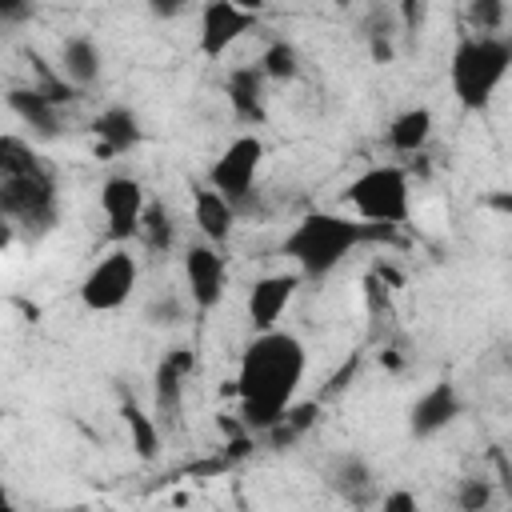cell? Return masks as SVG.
Returning a JSON list of instances; mask_svg holds the SVG:
<instances>
[{"instance_id": "cell-1", "label": "cell", "mask_w": 512, "mask_h": 512, "mask_svg": "<svg viewBox=\"0 0 512 512\" xmlns=\"http://www.w3.org/2000/svg\"><path fill=\"white\" fill-rule=\"evenodd\" d=\"M308 352L304 340L292 332H256L248 348L240 352L236 372V396H240V420L244 428L272 432L288 412L304 384Z\"/></svg>"}, {"instance_id": "cell-2", "label": "cell", "mask_w": 512, "mask_h": 512, "mask_svg": "<svg viewBox=\"0 0 512 512\" xmlns=\"http://www.w3.org/2000/svg\"><path fill=\"white\" fill-rule=\"evenodd\" d=\"M0 212L8 224L28 232H48L60 220V196L52 172L40 164L32 144L16 136L0 140Z\"/></svg>"}, {"instance_id": "cell-3", "label": "cell", "mask_w": 512, "mask_h": 512, "mask_svg": "<svg viewBox=\"0 0 512 512\" xmlns=\"http://www.w3.org/2000/svg\"><path fill=\"white\" fill-rule=\"evenodd\" d=\"M388 232L392 228H376V224H364V220L340 216V212H304L296 220V228L284 236V256L296 264L300 276L320 280V276L336 272L352 248L380 240Z\"/></svg>"}, {"instance_id": "cell-4", "label": "cell", "mask_w": 512, "mask_h": 512, "mask_svg": "<svg viewBox=\"0 0 512 512\" xmlns=\"http://www.w3.org/2000/svg\"><path fill=\"white\" fill-rule=\"evenodd\" d=\"M512 72V40L508 36H460L452 64H448V84L452 96L464 112H480L492 104L496 88Z\"/></svg>"}, {"instance_id": "cell-5", "label": "cell", "mask_w": 512, "mask_h": 512, "mask_svg": "<svg viewBox=\"0 0 512 512\" xmlns=\"http://www.w3.org/2000/svg\"><path fill=\"white\" fill-rule=\"evenodd\" d=\"M344 204L364 224L400 228L412 216V180L400 164H372L344 188Z\"/></svg>"}, {"instance_id": "cell-6", "label": "cell", "mask_w": 512, "mask_h": 512, "mask_svg": "<svg viewBox=\"0 0 512 512\" xmlns=\"http://www.w3.org/2000/svg\"><path fill=\"white\" fill-rule=\"evenodd\" d=\"M136 280H140L136 256L128 248H112V252H104L84 272V280H80V304L88 312H116L136 292Z\"/></svg>"}, {"instance_id": "cell-7", "label": "cell", "mask_w": 512, "mask_h": 512, "mask_svg": "<svg viewBox=\"0 0 512 512\" xmlns=\"http://www.w3.org/2000/svg\"><path fill=\"white\" fill-rule=\"evenodd\" d=\"M260 164H264V140L252 136V132H244V136H236V140L212 160V168H208V184H212L224 200H232L236 212H240V208L248 204L252 188H256Z\"/></svg>"}, {"instance_id": "cell-8", "label": "cell", "mask_w": 512, "mask_h": 512, "mask_svg": "<svg viewBox=\"0 0 512 512\" xmlns=\"http://www.w3.org/2000/svg\"><path fill=\"white\" fill-rule=\"evenodd\" d=\"M100 212L108 220V236L116 244L140 236V224H144V212H148V200H144V184L136 176H108L100 184Z\"/></svg>"}, {"instance_id": "cell-9", "label": "cell", "mask_w": 512, "mask_h": 512, "mask_svg": "<svg viewBox=\"0 0 512 512\" xmlns=\"http://www.w3.org/2000/svg\"><path fill=\"white\" fill-rule=\"evenodd\" d=\"M184 284H188L192 308H200V312H212L224 300L228 264H224V256H220L216 244H208V240L188 244V252H184Z\"/></svg>"}, {"instance_id": "cell-10", "label": "cell", "mask_w": 512, "mask_h": 512, "mask_svg": "<svg viewBox=\"0 0 512 512\" xmlns=\"http://www.w3.org/2000/svg\"><path fill=\"white\" fill-rule=\"evenodd\" d=\"M256 24V16L232 0H212L200 8V56L204 60H224V52Z\"/></svg>"}, {"instance_id": "cell-11", "label": "cell", "mask_w": 512, "mask_h": 512, "mask_svg": "<svg viewBox=\"0 0 512 512\" xmlns=\"http://www.w3.org/2000/svg\"><path fill=\"white\" fill-rule=\"evenodd\" d=\"M196 372V356L192 348H172L160 364H156V376H152V400H156V416L164 428H176L180 424V412H184V380Z\"/></svg>"}, {"instance_id": "cell-12", "label": "cell", "mask_w": 512, "mask_h": 512, "mask_svg": "<svg viewBox=\"0 0 512 512\" xmlns=\"http://www.w3.org/2000/svg\"><path fill=\"white\" fill-rule=\"evenodd\" d=\"M300 288V272H268L248 288V324L256 332H276V320L292 304Z\"/></svg>"}, {"instance_id": "cell-13", "label": "cell", "mask_w": 512, "mask_h": 512, "mask_svg": "<svg viewBox=\"0 0 512 512\" xmlns=\"http://www.w3.org/2000/svg\"><path fill=\"white\" fill-rule=\"evenodd\" d=\"M456 416H460V392H456V384L436 380L428 392L416 396V404L408 412V428H412L416 440H428V436L444 432Z\"/></svg>"}, {"instance_id": "cell-14", "label": "cell", "mask_w": 512, "mask_h": 512, "mask_svg": "<svg viewBox=\"0 0 512 512\" xmlns=\"http://www.w3.org/2000/svg\"><path fill=\"white\" fill-rule=\"evenodd\" d=\"M236 204L232 200H224L212 184H200V188H192V220H196V228H200V236L208 240V244H228V236H232V228H236Z\"/></svg>"}, {"instance_id": "cell-15", "label": "cell", "mask_w": 512, "mask_h": 512, "mask_svg": "<svg viewBox=\"0 0 512 512\" xmlns=\"http://www.w3.org/2000/svg\"><path fill=\"white\" fill-rule=\"evenodd\" d=\"M92 136L100 140V152L104 156H120V152H132L144 140V128H140V120H136L132 108L112 104V108H104L92 120Z\"/></svg>"}, {"instance_id": "cell-16", "label": "cell", "mask_w": 512, "mask_h": 512, "mask_svg": "<svg viewBox=\"0 0 512 512\" xmlns=\"http://www.w3.org/2000/svg\"><path fill=\"white\" fill-rule=\"evenodd\" d=\"M228 104L240 124H264V72L260 64H244L228 72Z\"/></svg>"}, {"instance_id": "cell-17", "label": "cell", "mask_w": 512, "mask_h": 512, "mask_svg": "<svg viewBox=\"0 0 512 512\" xmlns=\"http://www.w3.org/2000/svg\"><path fill=\"white\" fill-rule=\"evenodd\" d=\"M100 68H104V52L92 36H68L60 44V76L72 84V88H88L100 80Z\"/></svg>"}, {"instance_id": "cell-18", "label": "cell", "mask_w": 512, "mask_h": 512, "mask_svg": "<svg viewBox=\"0 0 512 512\" xmlns=\"http://www.w3.org/2000/svg\"><path fill=\"white\" fill-rule=\"evenodd\" d=\"M8 108L32 128V136H40V140H56L60 136V104H52L40 88H12L8 92Z\"/></svg>"}, {"instance_id": "cell-19", "label": "cell", "mask_w": 512, "mask_h": 512, "mask_svg": "<svg viewBox=\"0 0 512 512\" xmlns=\"http://www.w3.org/2000/svg\"><path fill=\"white\" fill-rule=\"evenodd\" d=\"M432 112L428 108H404L392 124H388V144L392 152H404V156H420L424 144L432 140Z\"/></svg>"}, {"instance_id": "cell-20", "label": "cell", "mask_w": 512, "mask_h": 512, "mask_svg": "<svg viewBox=\"0 0 512 512\" xmlns=\"http://www.w3.org/2000/svg\"><path fill=\"white\" fill-rule=\"evenodd\" d=\"M120 420H124V428H128V436H132L136 456H140V460H152L156 448H160V424L136 404V396H124V400H120Z\"/></svg>"}, {"instance_id": "cell-21", "label": "cell", "mask_w": 512, "mask_h": 512, "mask_svg": "<svg viewBox=\"0 0 512 512\" xmlns=\"http://www.w3.org/2000/svg\"><path fill=\"white\" fill-rule=\"evenodd\" d=\"M140 240L148 252H168L172 240H176V224H172V212L164 204H148L144 212V224H140Z\"/></svg>"}, {"instance_id": "cell-22", "label": "cell", "mask_w": 512, "mask_h": 512, "mask_svg": "<svg viewBox=\"0 0 512 512\" xmlns=\"http://www.w3.org/2000/svg\"><path fill=\"white\" fill-rule=\"evenodd\" d=\"M332 488L344 492L348 500H364V496L372 492V472H368V464H364L360 456H344V460L336 464V472H332Z\"/></svg>"}, {"instance_id": "cell-23", "label": "cell", "mask_w": 512, "mask_h": 512, "mask_svg": "<svg viewBox=\"0 0 512 512\" xmlns=\"http://www.w3.org/2000/svg\"><path fill=\"white\" fill-rule=\"evenodd\" d=\"M464 20H468L472 36H500V28L508 24V4H500V0H472L464 8Z\"/></svg>"}, {"instance_id": "cell-24", "label": "cell", "mask_w": 512, "mask_h": 512, "mask_svg": "<svg viewBox=\"0 0 512 512\" xmlns=\"http://www.w3.org/2000/svg\"><path fill=\"white\" fill-rule=\"evenodd\" d=\"M260 72H264V80H292L296 72H300V56H296V48L288 44V40H272L264 52H260Z\"/></svg>"}, {"instance_id": "cell-25", "label": "cell", "mask_w": 512, "mask_h": 512, "mask_svg": "<svg viewBox=\"0 0 512 512\" xmlns=\"http://www.w3.org/2000/svg\"><path fill=\"white\" fill-rule=\"evenodd\" d=\"M456 504H460V512H488V504H492V484H488L484 476H468V480H460V488H456Z\"/></svg>"}, {"instance_id": "cell-26", "label": "cell", "mask_w": 512, "mask_h": 512, "mask_svg": "<svg viewBox=\"0 0 512 512\" xmlns=\"http://www.w3.org/2000/svg\"><path fill=\"white\" fill-rule=\"evenodd\" d=\"M380 512H420V500L412 488H392V492H384Z\"/></svg>"}, {"instance_id": "cell-27", "label": "cell", "mask_w": 512, "mask_h": 512, "mask_svg": "<svg viewBox=\"0 0 512 512\" xmlns=\"http://www.w3.org/2000/svg\"><path fill=\"white\" fill-rule=\"evenodd\" d=\"M180 316H184V308H180L176 300H164V304L156 300V304L148 308V320H152V324H180Z\"/></svg>"}, {"instance_id": "cell-28", "label": "cell", "mask_w": 512, "mask_h": 512, "mask_svg": "<svg viewBox=\"0 0 512 512\" xmlns=\"http://www.w3.org/2000/svg\"><path fill=\"white\" fill-rule=\"evenodd\" d=\"M424 16H428V4H424V0H404V4H400V20H404L408 28H420Z\"/></svg>"}, {"instance_id": "cell-29", "label": "cell", "mask_w": 512, "mask_h": 512, "mask_svg": "<svg viewBox=\"0 0 512 512\" xmlns=\"http://www.w3.org/2000/svg\"><path fill=\"white\" fill-rule=\"evenodd\" d=\"M488 204H492V208H508V212H512V196H492Z\"/></svg>"}, {"instance_id": "cell-30", "label": "cell", "mask_w": 512, "mask_h": 512, "mask_svg": "<svg viewBox=\"0 0 512 512\" xmlns=\"http://www.w3.org/2000/svg\"><path fill=\"white\" fill-rule=\"evenodd\" d=\"M8 512H16V508H8Z\"/></svg>"}]
</instances>
